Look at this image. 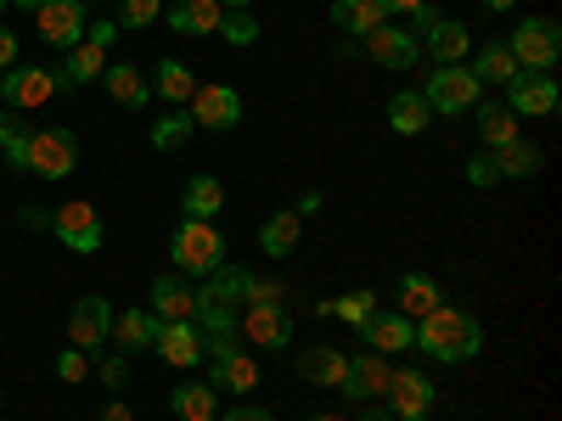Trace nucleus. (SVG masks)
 <instances>
[{
  "label": "nucleus",
  "instance_id": "1",
  "mask_svg": "<svg viewBox=\"0 0 562 421\" xmlns=\"http://www.w3.org/2000/svg\"><path fill=\"white\" fill-rule=\"evenodd\" d=\"M411 349H422V354L439 360V365H461V360H473V354L484 349V326L467 315V309L439 304L434 315L416 320V343H411Z\"/></svg>",
  "mask_w": 562,
  "mask_h": 421
},
{
  "label": "nucleus",
  "instance_id": "2",
  "mask_svg": "<svg viewBox=\"0 0 562 421\" xmlns=\"http://www.w3.org/2000/svg\"><path fill=\"white\" fill-rule=\"evenodd\" d=\"M243 287H248V270H237V264H220L209 275V287L198 293V332H203V343H237Z\"/></svg>",
  "mask_w": 562,
  "mask_h": 421
},
{
  "label": "nucleus",
  "instance_id": "3",
  "mask_svg": "<svg viewBox=\"0 0 562 421\" xmlns=\"http://www.w3.org/2000/svg\"><path fill=\"white\" fill-rule=\"evenodd\" d=\"M7 158H12V169H29L40 180H63L79 169V140L68 129H29Z\"/></svg>",
  "mask_w": 562,
  "mask_h": 421
},
{
  "label": "nucleus",
  "instance_id": "4",
  "mask_svg": "<svg viewBox=\"0 0 562 421\" xmlns=\"http://www.w3.org/2000/svg\"><path fill=\"white\" fill-rule=\"evenodd\" d=\"M175 264L186 275H214L225 264V237L214 230V219H180L175 225Z\"/></svg>",
  "mask_w": 562,
  "mask_h": 421
},
{
  "label": "nucleus",
  "instance_id": "5",
  "mask_svg": "<svg viewBox=\"0 0 562 421\" xmlns=\"http://www.w3.org/2000/svg\"><path fill=\"white\" fill-rule=\"evenodd\" d=\"M506 52H512V62H518L524 73H551L557 57H562V34H557L551 18H524L518 29H512Z\"/></svg>",
  "mask_w": 562,
  "mask_h": 421
},
{
  "label": "nucleus",
  "instance_id": "6",
  "mask_svg": "<svg viewBox=\"0 0 562 421\" xmlns=\"http://www.w3.org/2000/svg\"><path fill=\"white\" fill-rule=\"evenodd\" d=\"M479 79L467 73V62H450V68H434V79L422 84V102H428L434 113H467L479 107Z\"/></svg>",
  "mask_w": 562,
  "mask_h": 421
},
{
  "label": "nucleus",
  "instance_id": "7",
  "mask_svg": "<svg viewBox=\"0 0 562 421\" xmlns=\"http://www.w3.org/2000/svg\"><path fill=\"white\" fill-rule=\"evenodd\" d=\"M34 29H40V39L45 45H79L85 39V29H90V18H85V0H40V12H34Z\"/></svg>",
  "mask_w": 562,
  "mask_h": 421
},
{
  "label": "nucleus",
  "instance_id": "8",
  "mask_svg": "<svg viewBox=\"0 0 562 421\" xmlns=\"http://www.w3.org/2000/svg\"><path fill=\"white\" fill-rule=\"evenodd\" d=\"M57 96V68H7L0 79V107H45Z\"/></svg>",
  "mask_w": 562,
  "mask_h": 421
},
{
  "label": "nucleus",
  "instance_id": "9",
  "mask_svg": "<svg viewBox=\"0 0 562 421\" xmlns=\"http://www.w3.org/2000/svg\"><path fill=\"white\" fill-rule=\"evenodd\" d=\"M506 107L518 118H551L562 107V90L546 73H518V79H506Z\"/></svg>",
  "mask_w": 562,
  "mask_h": 421
},
{
  "label": "nucleus",
  "instance_id": "10",
  "mask_svg": "<svg viewBox=\"0 0 562 421\" xmlns=\"http://www.w3.org/2000/svg\"><path fill=\"white\" fill-rule=\"evenodd\" d=\"M52 230H57V242L68 253H97L102 248V214L90 208V203H63L52 214Z\"/></svg>",
  "mask_w": 562,
  "mask_h": 421
},
{
  "label": "nucleus",
  "instance_id": "11",
  "mask_svg": "<svg viewBox=\"0 0 562 421\" xmlns=\"http://www.w3.org/2000/svg\"><path fill=\"white\" fill-rule=\"evenodd\" d=\"M237 332L254 349H288L293 343V315L281 309V304H248L243 320H237Z\"/></svg>",
  "mask_w": 562,
  "mask_h": 421
},
{
  "label": "nucleus",
  "instance_id": "12",
  "mask_svg": "<svg viewBox=\"0 0 562 421\" xmlns=\"http://www.w3.org/2000/svg\"><path fill=\"white\" fill-rule=\"evenodd\" d=\"M209 354H214V394H254L259 388V365H254V354L248 349H237V343H209Z\"/></svg>",
  "mask_w": 562,
  "mask_h": 421
},
{
  "label": "nucleus",
  "instance_id": "13",
  "mask_svg": "<svg viewBox=\"0 0 562 421\" xmlns=\"http://www.w3.org/2000/svg\"><path fill=\"white\" fill-rule=\"evenodd\" d=\"M389 377H394V365H389V354H371V349H360V354H349V371H344V394L355 399V405H371L378 394H389Z\"/></svg>",
  "mask_w": 562,
  "mask_h": 421
},
{
  "label": "nucleus",
  "instance_id": "14",
  "mask_svg": "<svg viewBox=\"0 0 562 421\" xmlns=\"http://www.w3.org/2000/svg\"><path fill=\"white\" fill-rule=\"evenodd\" d=\"M360 45H366V57H371V62H378V68H394V73H405V68H411V62L422 57L416 34H411V29H400L394 18H389L383 29H371V34H366Z\"/></svg>",
  "mask_w": 562,
  "mask_h": 421
},
{
  "label": "nucleus",
  "instance_id": "15",
  "mask_svg": "<svg viewBox=\"0 0 562 421\" xmlns=\"http://www.w3.org/2000/svg\"><path fill=\"white\" fill-rule=\"evenodd\" d=\"M192 124L198 129H231V124H243V96L231 84H198L192 90Z\"/></svg>",
  "mask_w": 562,
  "mask_h": 421
},
{
  "label": "nucleus",
  "instance_id": "16",
  "mask_svg": "<svg viewBox=\"0 0 562 421\" xmlns=\"http://www.w3.org/2000/svg\"><path fill=\"white\" fill-rule=\"evenodd\" d=\"M153 349L169 360V365H180V371H192L203 354H209V343H203V332L192 320H158V332H153Z\"/></svg>",
  "mask_w": 562,
  "mask_h": 421
},
{
  "label": "nucleus",
  "instance_id": "17",
  "mask_svg": "<svg viewBox=\"0 0 562 421\" xmlns=\"http://www.w3.org/2000/svg\"><path fill=\"white\" fill-rule=\"evenodd\" d=\"M389 410H394V421H428L434 383L422 377V371H394L389 377Z\"/></svg>",
  "mask_w": 562,
  "mask_h": 421
},
{
  "label": "nucleus",
  "instance_id": "18",
  "mask_svg": "<svg viewBox=\"0 0 562 421\" xmlns=\"http://www.w3.org/2000/svg\"><path fill=\"white\" fill-rule=\"evenodd\" d=\"M416 45L434 57V68H450V62L473 57V34H467V23H456V18H439L428 34H416Z\"/></svg>",
  "mask_w": 562,
  "mask_h": 421
},
{
  "label": "nucleus",
  "instance_id": "19",
  "mask_svg": "<svg viewBox=\"0 0 562 421\" xmlns=\"http://www.w3.org/2000/svg\"><path fill=\"white\" fill-rule=\"evenodd\" d=\"M108 326H113V309H108V298H79L74 304V315H68V338H74V349H102L108 343Z\"/></svg>",
  "mask_w": 562,
  "mask_h": 421
},
{
  "label": "nucleus",
  "instance_id": "20",
  "mask_svg": "<svg viewBox=\"0 0 562 421\" xmlns=\"http://www.w3.org/2000/svg\"><path fill=\"white\" fill-rule=\"evenodd\" d=\"M360 338H366V349L371 354H400V349H411L416 343V326L400 315V309H378L366 326H360Z\"/></svg>",
  "mask_w": 562,
  "mask_h": 421
},
{
  "label": "nucleus",
  "instance_id": "21",
  "mask_svg": "<svg viewBox=\"0 0 562 421\" xmlns=\"http://www.w3.org/2000/svg\"><path fill=\"white\" fill-rule=\"evenodd\" d=\"M102 73H108V52H102V45H90V39H79V45H68V57H63V68H57V90H63V84L79 90V84L102 79Z\"/></svg>",
  "mask_w": 562,
  "mask_h": 421
},
{
  "label": "nucleus",
  "instance_id": "22",
  "mask_svg": "<svg viewBox=\"0 0 562 421\" xmlns=\"http://www.w3.org/2000/svg\"><path fill=\"white\" fill-rule=\"evenodd\" d=\"M220 18H225L220 0H175V7H169V29L175 34H192V39L220 34Z\"/></svg>",
  "mask_w": 562,
  "mask_h": 421
},
{
  "label": "nucleus",
  "instance_id": "23",
  "mask_svg": "<svg viewBox=\"0 0 562 421\" xmlns=\"http://www.w3.org/2000/svg\"><path fill=\"white\" fill-rule=\"evenodd\" d=\"M198 315V293L180 275H158L153 281V320H192Z\"/></svg>",
  "mask_w": 562,
  "mask_h": 421
},
{
  "label": "nucleus",
  "instance_id": "24",
  "mask_svg": "<svg viewBox=\"0 0 562 421\" xmlns=\"http://www.w3.org/2000/svg\"><path fill=\"white\" fill-rule=\"evenodd\" d=\"M344 371H349V354H344V349L315 343V349L299 354V377L315 383V388H338V383H344Z\"/></svg>",
  "mask_w": 562,
  "mask_h": 421
},
{
  "label": "nucleus",
  "instance_id": "25",
  "mask_svg": "<svg viewBox=\"0 0 562 421\" xmlns=\"http://www.w3.org/2000/svg\"><path fill=\"white\" fill-rule=\"evenodd\" d=\"M439 304H445V293H439V281H434V275L411 270V275L400 281V315H405V320H422V315H434Z\"/></svg>",
  "mask_w": 562,
  "mask_h": 421
},
{
  "label": "nucleus",
  "instance_id": "26",
  "mask_svg": "<svg viewBox=\"0 0 562 421\" xmlns=\"http://www.w3.org/2000/svg\"><path fill=\"white\" fill-rule=\"evenodd\" d=\"M299 230H304V214L281 208V214H270V219L259 225V248H265L270 259H288V253L299 248Z\"/></svg>",
  "mask_w": 562,
  "mask_h": 421
},
{
  "label": "nucleus",
  "instance_id": "27",
  "mask_svg": "<svg viewBox=\"0 0 562 421\" xmlns=\"http://www.w3.org/2000/svg\"><path fill=\"white\" fill-rule=\"evenodd\" d=\"M102 84L119 107H147V96H153V79H140V68H130V62H113L102 73Z\"/></svg>",
  "mask_w": 562,
  "mask_h": 421
},
{
  "label": "nucleus",
  "instance_id": "28",
  "mask_svg": "<svg viewBox=\"0 0 562 421\" xmlns=\"http://www.w3.org/2000/svg\"><path fill=\"white\" fill-rule=\"evenodd\" d=\"M333 23L344 29V34H371V29H383L389 23V12L378 7V0H333Z\"/></svg>",
  "mask_w": 562,
  "mask_h": 421
},
{
  "label": "nucleus",
  "instance_id": "29",
  "mask_svg": "<svg viewBox=\"0 0 562 421\" xmlns=\"http://www.w3.org/2000/svg\"><path fill=\"white\" fill-rule=\"evenodd\" d=\"M467 73H473L479 84H506V79H518L524 68L512 62V52H506V39H490L484 52H473V68H467Z\"/></svg>",
  "mask_w": 562,
  "mask_h": 421
},
{
  "label": "nucleus",
  "instance_id": "30",
  "mask_svg": "<svg viewBox=\"0 0 562 421\" xmlns=\"http://www.w3.org/2000/svg\"><path fill=\"white\" fill-rule=\"evenodd\" d=\"M169 410H175L180 421H214V416H220V394H214L209 383H186V388L169 394Z\"/></svg>",
  "mask_w": 562,
  "mask_h": 421
},
{
  "label": "nucleus",
  "instance_id": "31",
  "mask_svg": "<svg viewBox=\"0 0 562 421\" xmlns=\"http://www.w3.org/2000/svg\"><path fill=\"white\" fill-rule=\"evenodd\" d=\"M153 332H158L153 309H124V315H113V326H108V338H113L119 349H153Z\"/></svg>",
  "mask_w": 562,
  "mask_h": 421
},
{
  "label": "nucleus",
  "instance_id": "32",
  "mask_svg": "<svg viewBox=\"0 0 562 421\" xmlns=\"http://www.w3.org/2000/svg\"><path fill=\"white\" fill-rule=\"evenodd\" d=\"M180 208H186V219H209V214H220V208H225V185H220L214 174H192V180H186Z\"/></svg>",
  "mask_w": 562,
  "mask_h": 421
},
{
  "label": "nucleus",
  "instance_id": "33",
  "mask_svg": "<svg viewBox=\"0 0 562 421\" xmlns=\"http://www.w3.org/2000/svg\"><path fill=\"white\" fill-rule=\"evenodd\" d=\"M389 124H394V135H422L434 124V107L422 102V90H400V96L389 102Z\"/></svg>",
  "mask_w": 562,
  "mask_h": 421
},
{
  "label": "nucleus",
  "instance_id": "34",
  "mask_svg": "<svg viewBox=\"0 0 562 421\" xmlns=\"http://www.w3.org/2000/svg\"><path fill=\"white\" fill-rule=\"evenodd\" d=\"M490 163H495V174H501V180H529V174L540 169V152L518 135V140H506V147H495V152H490Z\"/></svg>",
  "mask_w": 562,
  "mask_h": 421
},
{
  "label": "nucleus",
  "instance_id": "35",
  "mask_svg": "<svg viewBox=\"0 0 562 421\" xmlns=\"http://www.w3.org/2000/svg\"><path fill=\"white\" fill-rule=\"evenodd\" d=\"M479 140L495 152V147H506V140H518V113H512L506 102H490L484 113H479Z\"/></svg>",
  "mask_w": 562,
  "mask_h": 421
},
{
  "label": "nucleus",
  "instance_id": "36",
  "mask_svg": "<svg viewBox=\"0 0 562 421\" xmlns=\"http://www.w3.org/2000/svg\"><path fill=\"white\" fill-rule=\"evenodd\" d=\"M153 90H158V96L164 102H192V90H198V79H192V68H186V62H158V73H153Z\"/></svg>",
  "mask_w": 562,
  "mask_h": 421
},
{
  "label": "nucleus",
  "instance_id": "37",
  "mask_svg": "<svg viewBox=\"0 0 562 421\" xmlns=\"http://www.w3.org/2000/svg\"><path fill=\"white\" fill-rule=\"evenodd\" d=\"M192 129H198L192 113H164V118L153 124V147H158V152H180L186 140H192Z\"/></svg>",
  "mask_w": 562,
  "mask_h": 421
},
{
  "label": "nucleus",
  "instance_id": "38",
  "mask_svg": "<svg viewBox=\"0 0 562 421\" xmlns=\"http://www.w3.org/2000/svg\"><path fill=\"white\" fill-rule=\"evenodd\" d=\"M333 315H338V320H349L355 332H360V326H366L371 315H378V293H366V287H360V293H349V298H333Z\"/></svg>",
  "mask_w": 562,
  "mask_h": 421
},
{
  "label": "nucleus",
  "instance_id": "39",
  "mask_svg": "<svg viewBox=\"0 0 562 421\" xmlns=\"http://www.w3.org/2000/svg\"><path fill=\"white\" fill-rule=\"evenodd\" d=\"M220 34H225L231 45H254V39H259V23H254V12H225V18H220Z\"/></svg>",
  "mask_w": 562,
  "mask_h": 421
},
{
  "label": "nucleus",
  "instance_id": "40",
  "mask_svg": "<svg viewBox=\"0 0 562 421\" xmlns=\"http://www.w3.org/2000/svg\"><path fill=\"white\" fill-rule=\"evenodd\" d=\"M158 12H164V0H124L119 23L124 29H147V23H158Z\"/></svg>",
  "mask_w": 562,
  "mask_h": 421
},
{
  "label": "nucleus",
  "instance_id": "41",
  "mask_svg": "<svg viewBox=\"0 0 562 421\" xmlns=\"http://www.w3.org/2000/svg\"><path fill=\"white\" fill-rule=\"evenodd\" d=\"M57 377H63V383H85V377H90V354H85V349H63V354H57Z\"/></svg>",
  "mask_w": 562,
  "mask_h": 421
},
{
  "label": "nucleus",
  "instance_id": "42",
  "mask_svg": "<svg viewBox=\"0 0 562 421\" xmlns=\"http://www.w3.org/2000/svg\"><path fill=\"white\" fill-rule=\"evenodd\" d=\"M102 383H108L113 394L130 383V360H124V354H108V360H102Z\"/></svg>",
  "mask_w": 562,
  "mask_h": 421
},
{
  "label": "nucleus",
  "instance_id": "43",
  "mask_svg": "<svg viewBox=\"0 0 562 421\" xmlns=\"http://www.w3.org/2000/svg\"><path fill=\"white\" fill-rule=\"evenodd\" d=\"M23 135H29V129L18 124V113H12V107H0V147H7V152H12V147H18V140H23Z\"/></svg>",
  "mask_w": 562,
  "mask_h": 421
},
{
  "label": "nucleus",
  "instance_id": "44",
  "mask_svg": "<svg viewBox=\"0 0 562 421\" xmlns=\"http://www.w3.org/2000/svg\"><path fill=\"white\" fill-rule=\"evenodd\" d=\"M501 174H495V163H490V152H479L473 163H467V185H495Z\"/></svg>",
  "mask_w": 562,
  "mask_h": 421
},
{
  "label": "nucleus",
  "instance_id": "45",
  "mask_svg": "<svg viewBox=\"0 0 562 421\" xmlns=\"http://www.w3.org/2000/svg\"><path fill=\"white\" fill-rule=\"evenodd\" d=\"M85 39H90V45H102V52H108V45L119 39V23H113V18H102V23H90V29H85Z\"/></svg>",
  "mask_w": 562,
  "mask_h": 421
},
{
  "label": "nucleus",
  "instance_id": "46",
  "mask_svg": "<svg viewBox=\"0 0 562 421\" xmlns=\"http://www.w3.org/2000/svg\"><path fill=\"white\" fill-rule=\"evenodd\" d=\"M18 68V34L12 29H0V73Z\"/></svg>",
  "mask_w": 562,
  "mask_h": 421
},
{
  "label": "nucleus",
  "instance_id": "47",
  "mask_svg": "<svg viewBox=\"0 0 562 421\" xmlns=\"http://www.w3.org/2000/svg\"><path fill=\"white\" fill-rule=\"evenodd\" d=\"M18 225H23V230H45V225H52V214L29 203V208H18Z\"/></svg>",
  "mask_w": 562,
  "mask_h": 421
},
{
  "label": "nucleus",
  "instance_id": "48",
  "mask_svg": "<svg viewBox=\"0 0 562 421\" xmlns=\"http://www.w3.org/2000/svg\"><path fill=\"white\" fill-rule=\"evenodd\" d=\"M220 421H276L270 410H259V405H237V410H225Z\"/></svg>",
  "mask_w": 562,
  "mask_h": 421
},
{
  "label": "nucleus",
  "instance_id": "49",
  "mask_svg": "<svg viewBox=\"0 0 562 421\" xmlns=\"http://www.w3.org/2000/svg\"><path fill=\"white\" fill-rule=\"evenodd\" d=\"M378 7H383L389 18H394V12H405V18H411V12H422V7H428V0H378Z\"/></svg>",
  "mask_w": 562,
  "mask_h": 421
},
{
  "label": "nucleus",
  "instance_id": "50",
  "mask_svg": "<svg viewBox=\"0 0 562 421\" xmlns=\"http://www.w3.org/2000/svg\"><path fill=\"white\" fill-rule=\"evenodd\" d=\"M411 23H416V34H428V29L439 23V12H434V7H422V12H411Z\"/></svg>",
  "mask_w": 562,
  "mask_h": 421
},
{
  "label": "nucleus",
  "instance_id": "51",
  "mask_svg": "<svg viewBox=\"0 0 562 421\" xmlns=\"http://www.w3.org/2000/svg\"><path fill=\"white\" fill-rule=\"evenodd\" d=\"M97 421H135V410H130V405H119V399H113V405H108V410H102V416H97Z\"/></svg>",
  "mask_w": 562,
  "mask_h": 421
},
{
  "label": "nucleus",
  "instance_id": "52",
  "mask_svg": "<svg viewBox=\"0 0 562 421\" xmlns=\"http://www.w3.org/2000/svg\"><path fill=\"white\" fill-rule=\"evenodd\" d=\"M355 421H394V410H371V405H366V410H360Z\"/></svg>",
  "mask_w": 562,
  "mask_h": 421
},
{
  "label": "nucleus",
  "instance_id": "53",
  "mask_svg": "<svg viewBox=\"0 0 562 421\" xmlns=\"http://www.w3.org/2000/svg\"><path fill=\"white\" fill-rule=\"evenodd\" d=\"M220 7H225V12H248V7H254V0H220Z\"/></svg>",
  "mask_w": 562,
  "mask_h": 421
},
{
  "label": "nucleus",
  "instance_id": "54",
  "mask_svg": "<svg viewBox=\"0 0 562 421\" xmlns=\"http://www.w3.org/2000/svg\"><path fill=\"white\" fill-rule=\"evenodd\" d=\"M484 7H490V12H512V7H518V0H484Z\"/></svg>",
  "mask_w": 562,
  "mask_h": 421
},
{
  "label": "nucleus",
  "instance_id": "55",
  "mask_svg": "<svg viewBox=\"0 0 562 421\" xmlns=\"http://www.w3.org/2000/svg\"><path fill=\"white\" fill-rule=\"evenodd\" d=\"M18 7H23V12H40V0H18Z\"/></svg>",
  "mask_w": 562,
  "mask_h": 421
},
{
  "label": "nucleus",
  "instance_id": "56",
  "mask_svg": "<svg viewBox=\"0 0 562 421\" xmlns=\"http://www.w3.org/2000/svg\"><path fill=\"white\" fill-rule=\"evenodd\" d=\"M310 421H344V416H310Z\"/></svg>",
  "mask_w": 562,
  "mask_h": 421
},
{
  "label": "nucleus",
  "instance_id": "57",
  "mask_svg": "<svg viewBox=\"0 0 562 421\" xmlns=\"http://www.w3.org/2000/svg\"><path fill=\"white\" fill-rule=\"evenodd\" d=\"M0 7H7V0H0Z\"/></svg>",
  "mask_w": 562,
  "mask_h": 421
}]
</instances>
